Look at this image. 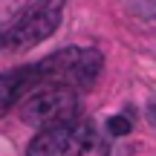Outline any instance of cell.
I'll return each mask as SVG.
<instances>
[{"mask_svg":"<svg viewBox=\"0 0 156 156\" xmlns=\"http://www.w3.org/2000/svg\"><path fill=\"white\" fill-rule=\"evenodd\" d=\"M26 156H107V139L98 127L73 116L61 124L41 127Z\"/></svg>","mask_w":156,"mask_h":156,"instance_id":"cell-1","label":"cell"},{"mask_svg":"<svg viewBox=\"0 0 156 156\" xmlns=\"http://www.w3.org/2000/svg\"><path fill=\"white\" fill-rule=\"evenodd\" d=\"M64 15V0H41L23 9L15 20L0 29V49L3 52H29L32 46L44 44L58 29Z\"/></svg>","mask_w":156,"mask_h":156,"instance_id":"cell-2","label":"cell"},{"mask_svg":"<svg viewBox=\"0 0 156 156\" xmlns=\"http://www.w3.org/2000/svg\"><path fill=\"white\" fill-rule=\"evenodd\" d=\"M98 73H101V52L73 46V49H61L38 64V84H44V81L64 84V87L84 93V90L93 87Z\"/></svg>","mask_w":156,"mask_h":156,"instance_id":"cell-3","label":"cell"},{"mask_svg":"<svg viewBox=\"0 0 156 156\" xmlns=\"http://www.w3.org/2000/svg\"><path fill=\"white\" fill-rule=\"evenodd\" d=\"M78 110V90L64 84H35L20 101V116L32 127H49L73 119Z\"/></svg>","mask_w":156,"mask_h":156,"instance_id":"cell-4","label":"cell"},{"mask_svg":"<svg viewBox=\"0 0 156 156\" xmlns=\"http://www.w3.org/2000/svg\"><path fill=\"white\" fill-rule=\"evenodd\" d=\"M38 84V64H26V67H15L0 73V116L20 104L23 95Z\"/></svg>","mask_w":156,"mask_h":156,"instance_id":"cell-5","label":"cell"},{"mask_svg":"<svg viewBox=\"0 0 156 156\" xmlns=\"http://www.w3.org/2000/svg\"><path fill=\"white\" fill-rule=\"evenodd\" d=\"M23 6H26V0H0V23L6 26L9 20H15L23 12Z\"/></svg>","mask_w":156,"mask_h":156,"instance_id":"cell-6","label":"cell"},{"mask_svg":"<svg viewBox=\"0 0 156 156\" xmlns=\"http://www.w3.org/2000/svg\"><path fill=\"white\" fill-rule=\"evenodd\" d=\"M110 130L113 133H127V119H110Z\"/></svg>","mask_w":156,"mask_h":156,"instance_id":"cell-7","label":"cell"}]
</instances>
